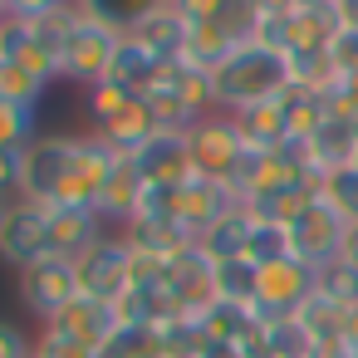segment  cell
<instances>
[{"label":"cell","instance_id":"6da1fadb","mask_svg":"<svg viewBox=\"0 0 358 358\" xmlns=\"http://www.w3.org/2000/svg\"><path fill=\"white\" fill-rule=\"evenodd\" d=\"M211 79H216V103H221V113L270 103V99H280V94L294 84V79H289V59H285L280 50L260 45V40L241 45Z\"/></svg>","mask_w":358,"mask_h":358},{"label":"cell","instance_id":"7a4b0ae2","mask_svg":"<svg viewBox=\"0 0 358 358\" xmlns=\"http://www.w3.org/2000/svg\"><path fill=\"white\" fill-rule=\"evenodd\" d=\"M245 143L231 123V113H206L187 128V157H192V177H206V182H221L231 187V177L241 172L245 162Z\"/></svg>","mask_w":358,"mask_h":358},{"label":"cell","instance_id":"3957f363","mask_svg":"<svg viewBox=\"0 0 358 358\" xmlns=\"http://www.w3.org/2000/svg\"><path fill=\"white\" fill-rule=\"evenodd\" d=\"M353 221L334 206V201H324V192L285 226L289 231V255L294 260H304V265H329V260H338V250H343V231H348Z\"/></svg>","mask_w":358,"mask_h":358},{"label":"cell","instance_id":"277c9868","mask_svg":"<svg viewBox=\"0 0 358 358\" xmlns=\"http://www.w3.org/2000/svg\"><path fill=\"white\" fill-rule=\"evenodd\" d=\"M118 157H123V152H113L99 133H84V138H79V148H74V167H69V177H64V187H59V196H55L50 206L99 211V192H103L108 172L118 167Z\"/></svg>","mask_w":358,"mask_h":358},{"label":"cell","instance_id":"5b68a950","mask_svg":"<svg viewBox=\"0 0 358 358\" xmlns=\"http://www.w3.org/2000/svg\"><path fill=\"white\" fill-rule=\"evenodd\" d=\"M118 45H123V30L79 15V25H74V35H69V50H64V79H74V84H84V89L103 84V79H108V64H113V55H118Z\"/></svg>","mask_w":358,"mask_h":358},{"label":"cell","instance_id":"8992f818","mask_svg":"<svg viewBox=\"0 0 358 358\" xmlns=\"http://www.w3.org/2000/svg\"><path fill=\"white\" fill-rule=\"evenodd\" d=\"M74 148H79V133H40L30 148H25V201H40L50 206L74 167Z\"/></svg>","mask_w":358,"mask_h":358},{"label":"cell","instance_id":"52a82bcc","mask_svg":"<svg viewBox=\"0 0 358 358\" xmlns=\"http://www.w3.org/2000/svg\"><path fill=\"white\" fill-rule=\"evenodd\" d=\"M314 294V265L285 255L275 265H260V285H255V319L270 324V319H289L304 299Z\"/></svg>","mask_w":358,"mask_h":358},{"label":"cell","instance_id":"ba28073f","mask_svg":"<svg viewBox=\"0 0 358 358\" xmlns=\"http://www.w3.org/2000/svg\"><path fill=\"white\" fill-rule=\"evenodd\" d=\"M79 270V294L84 299H103V304H118V294L128 289L133 280V250L123 236H103L89 255L74 260Z\"/></svg>","mask_w":358,"mask_h":358},{"label":"cell","instance_id":"9c48e42d","mask_svg":"<svg viewBox=\"0 0 358 358\" xmlns=\"http://www.w3.org/2000/svg\"><path fill=\"white\" fill-rule=\"evenodd\" d=\"M20 299L30 314H40L45 324L55 314H64L74 299H79V270L74 260H59V255H45L35 260L30 270H20Z\"/></svg>","mask_w":358,"mask_h":358},{"label":"cell","instance_id":"30bf717a","mask_svg":"<svg viewBox=\"0 0 358 358\" xmlns=\"http://www.w3.org/2000/svg\"><path fill=\"white\" fill-rule=\"evenodd\" d=\"M0 255L15 270H30L35 260L50 255V211L40 201H15L6 211V231H0Z\"/></svg>","mask_w":358,"mask_h":358},{"label":"cell","instance_id":"8fae6325","mask_svg":"<svg viewBox=\"0 0 358 358\" xmlns=\"http://www.w3.org/2000/svg\"><path fill=\"white\" fill-rule=\"evenodd\" d=\"M45 211H50V255L59 260H79L108 236L99 211H79V206H45Z\"/></svg>","mask_w":358,"mask_h":358},{"label":"cell","instance_id":"7c38bea8","mask_svg":"<svg viewBox=\"0 0 358 358\" xmlns=\"http://www.w3.org/2000/svg\"><path fill=\"white\" fill-rule=\"evenodd\" d=\"M45 329H59V334H69V338H79V343H89V348H108L113 343V334L123 329V319H118V309L113 304H103V299H74L64 314H55Z\"/></svg>","mask_w":358,"mask_h":358},{"label":"cell","instance_id":"4fadbf2b","mask_svg":"<svg viewBox=\"0 0 358 358\" xmlns=\"http://www.w3.org/2000/svg\"><path fill=\"white\" fill-rule=\"evenodd\" d=\"M304 157H309V167H314L319 177H329V172H338V167H353V162H358V123L329 113V118L309 133Z\"/></svg>","mask_w":358,"mask_h":358},{"label":"cell","instance_id":"5bb4252c","mask_svg":"<svg viewBox=\"0 0 358 358\" xmlns=\"http://www.w3.org/2000/svg\"><path fill=\"white\" fill-rule=\"evenodd\" d=\"M138 172L148 187H182L192 182V157H187V133H157L148 148L133 152Z\"/></svg>","mask_w":358,"mask_h":358},{"label":"cell","instance_id":"9a60e30c","mask_svg":"<svg viewBox=\"0 0 358 358\" xmlns=\"http://www.w3.org/2000/svg\"><path fill=\"white\" fill-rule=\"evenodd\" d=\"M241 201H236V192L231 187H221V182H206V177H192V182H182V231L192 236V241H201L221 216H231Z\"/></svg>","mask_w":358,"mask_h":358},{"label":"cell","instance_id":"2e32d148","mask_svg":"<svg viewBox=\"0 0 358 358\" xmlns=\"http://www.w3.org/2000/svg\"><path fill=\"white\" fill-rule=\"evenodd\" d=\"M187 35H192V25H187V15L172 6V0H167V6H157V10L133 30V40H138L157 64H182V59H187Z\"/></svg>","mask_w":358,"mask_h":358},{"label":"cell","instance_id":"e0dca14e","mask_svg":"<svg viewBox=\"0 0 358 358\" xmlns=\"http://www.w3.org/2000/svg\"><path fill=\"white\" fill-rule=\"evenodd\" d=\"M143 192H148V182H143L138 162H133V157H118V167L108 172V182H103V192H99V216H103V226H118V231H123L128 221H138Z\"/></svg>","mask_w":358,"mask_h":358},{"label":"cell","instance_id":"ac0fdd59","mask_svg":"<svg viewBox=\"0 0 358 358\" xmlns=\"http://www.w3.org/2000/svg\"><path fill=\"white\" fill-rule=\"evenodd\" d=\"M231 123H236V133H241V143H245L250 152H280V148H289V143H294V138H289V118H285V103H280V99L255 103V108H236V113H231Z\"/></svg>","mask_w":358,"mask_h":358},{"label":"cell","instance_id":"d6986e66","mask_svg":"<svg viewBox=\"0 0 358 358\" xmlns=\"http://www.w3.org/2000/svg\"><path fill=\"white\" fill-rule=\"evenodd\" d=\"M338 30H343V25H338V15H334V6H324V10H289L285 55H319V50L334 45Z\"/></svg>","mask_w":358,"mask_h":358},{"label":"cell","instance_id":"ffe728a7","mask_svg":"<svg viewBox=\"0 0 358 358\" xmlns=\"http://www.w3.org/2000/svg\"><path fill=\"white\" fill-rule=\"evenodd\" d=\"M157 74H162V64L133 40V35H123V45H118V55H113V64H108V79L103 84H118V89H128V94H148L152 84H157Z\"/></svg>","mask_w":358,"mask_h":358},{"label":"cell","instance_id":"44dd1931","mask_svg":"<svg viewBox=\"0 0 358 358\" xmlns=\"http://www.w3.org/2000/svg\"><path fill=\"white\" fill-rule=\"evenodd\" d=\"M118 236L128 241L133 255H152V260H172L182 245H192V236H187L182 226H172V221H148V216L128 221Z\"/></svg>","mask_w":358,"mask_h":358},{"label":"cell","instance_id":"7402d4cb","mask_svg":"<svg viewBox=\"0 0 358 358\" xmlns=\"http://www.w3.org/2000/svg\"><path fill=\"white\" fill-rule=\"evenodd\" d=\"M294 319L304 324V334L314 338V348H338L343 343V334H348V309L343 304H334L329 294H309L299 309H294Z\"/></svg>","mask_w":358,"mask_h":358},{"label":"cell","instance_id":"603a6c76","mask_svg":"<svg viewBox=\"0 0 358 358\" xmlns=\"http://www.w3.org/2000/svg\"><path fill=\"white\" fill-rule=\"evenodd\" d=\"M113 152H123V157H133L138 148H148L152 138H157V123H152V113H148V103L138 99L128 113H118L113 123H103V128H94Z\"/></svg>","mask_w":358,"mask_h":358},{"label":"cell","instance_id":"cb8c5ba5","mask_svg":"<svg viewBox=\"0 0 358 358\" xmlns=\"http://www.w3.org/2000/svg\"><path fill=\"white\" fill-rule=\"evenodd\" d=\"M143 103H148V113H152V123H157V133H187L192 123H196V113L187 108V99L172 89V79H167V64H162V74H157V84L143 94Z\"/></svg>","mask_w":358,"mask_h":358},{"label":"cell","instance_id":"d4e9b609","mask_svg":"<svg viewBox=\"0 0 358 358\" xmlns=\"http://www.w3.org/2000/svg\"><path fill=\"white\" fill-rule=\"evenodd\" d=\"M250 226H255V221L245 216V206H236V211H231V216H221V221H216L196 245H201L216 265H221V260H241V255H245V245H250Z\"/></svg>","mask_w":358,"mask_h":358},{"label":"cell","instance_id":"484cf974","mask_svg":"<svg viewBox=\"0 0 358 358\" xmlns=\"http://www.w3.org/2000/svg\"><path fill=\"white\" fill-rule=\"evenodd\" d=\"M255 304H236V299H216L206 314H201V329L211 343H241L250 329H255Z\"/></svg>","mask_w":358,"mask_h":358},{"label":"cell","instance_id":"4316f807","mask_svg":"<svg viewBox=\"0 0 358 358\" xmlns=\"http://www.w3.org/2000/svg\"><path fill=\"white\" fill-rule=\"evenodd\" d=\"M79 6V15H89V20H103V25H113V30H123V35H133L157 6H167V0H74Z\"/></svg>","mask_w":358,"mask_h":358},{"label":"cell","instance_id":"83f0119b","mask_svg":"<svg viewBox=\"0 0 358 358\" xmlns=\"http://www.w3.org/2000/svg\"><path fill=\"white\" fill-rule=\"evenodd\" d=\"M187 25H192V20H187ZM236 50H241V45H236L221 25H192V35H187V64H196V69H206V74H216Z\"/></svg>","mask_w":358,"mask_h":358},{"label":"cell","instance_id":"f1b7e54d","mask_svg":"<svg viewBox=\"0 0 358 358\" xmlns=\"http://www.w3.org/2000/svg\"><path fill=\"white\" fill-rule=\"evenodd\" d=\"M45 79L40 74H30L25 64H10V59H0V103H10V108H25V113H35V103L45 99Z\"/></svg>","mask_w":358,"mask_h":358},{"label":"cell","instance_id":"f546056e","mask_svg":"<svg viewBox=\"0 0 358 358\" xmlns=\"http://www.w3.org/2000/svg\"><path fill=\"white\" fill-rule=\"evenodd\" d=\"M255 285H260V265L255 260H221L216 265V299H236V304H255Z\"/></svg>","mask_w":358,"mask_h":358},{"label":"cell","instance_id":"4dcf8cb0","mask_svg":"<svg viewBox=\"0 0 358 358\" xmlns=\"http://www.w3.org/2000/svg\"><path fill=\"white\" fill-rule=\"evenodd\" d=\"M157 338H162V358H201V348L211 343L201 319H187V314L157 324Z\"/></svg>","mask_w":358,"mask_h":358},{"label":"cell","instance_id":"1f68e13d","mask_svg":"<svg viewBox=\"0 0 358 358\" xmlns=\"http://www.w3.org/2000/svg\"><path fill=\"white\" fill-rule=\"evenodd\" d=\"M314 289L329 294V299L343 304V309H358V265H348V260L319 265V270H314Z\"/></svg>","mask_w":358,"mask_h":358},{"label":"cell","instance_id":"d6a6232c","mask_svg":"<svg viewBox=\"0 0 358 358\" xmlns=\"http://www.w3.org/2000/svg\"><path fill=\"white\" fill-rule=\"evenodd\" d=\"M103 358H162V338L152 324H123L103 348Z\"/></svg>","mask_w":358,"mask_h":358},{"label":"cell","instance_id":"836d02e7","mask_svg":"<svg viewBox=\"0 0 358 358\" xmlns=\"http://www.w3.org/2000/svg\"><path fill=\"white\" fill-rule=\"evenodd\" d=\"M265 338H270V353L275 358H309L314 353V338L304 334V324L289 314V319H270L265 324Z\"/></svg>","mask_w":358,"mask_h":358},{"label":"cell","instance_id":"e575fe53","mask_svg":"<svg viewBox=\"0 0 358 358\" xmlns=\"http://www.w3.org/2000/svg\"><path fill=\"white\" fill-rule=\"evenodd\" d=\"M319 192H324V201H334L348 221H358V162H353V167H338V172H329V177H319Z\"/></svg>","mask_w":358,"mask_h":358},{"label":"cell","instance_id":"d590c367","mask_svg":"<svg viewBox=\"0 0 358 358\" xmlns=\"http://www.w3.org/2000/svg\"><path fill=\"white\" fill-rule=\"evenodd\" d=\"M35 138H40V133H35V113L0 103V152H25Z\"/></svg>","mask_w":358,"mask_h":358},{"label":"cell","instance_id":"8d00e7d4","mask_svg":"<svg viewBox=\"0 0 358 358\" xmlns=\"http://www.w3.org/2000/svg\"><path fill=\"white\" fill-rule=\"evenodd\" d=\"M133 103H138V94H128V89H118V84H94V89H89V118H94V128L113 123V118L128 113Z\"/></svg>","mask_w":358,"mask_h":358},{"label":"cell","instance_id":"74e56055","mask_svg":"<svg viewBox=\"0 0 358 358\" xmlns=\"http://www.w3.org/2000/svg\"><path fill=\"white\" fill-rule=\"evenodd\" d=\"M289 255V231L285 226H250V245H245V260H255V265H275V260H285Z\"/></svg>","mask_w":358,"mask_h":358},{"label":"cell","instance_id":"f35d334b","mask_svg":"<svg viewBox=\"0 0 358 358\" xmlns=\"http://www.w3.org/2000/svg\"><path fill=\"white\" fill-rule=\"evenodd\" d=\"M35 353H40V358H103L99 348H89V343H79V338H69V334H59V329H40Z\"/></svg>","mask_w":358,"mask_h":358},{"label":"cell","instance_id":"ab89813d","mask_svg":"<svg viewBox=\"0 0 358 358\" xmlns=\"http://www.w3.org/2000/svg\"><path fill=\"white\" fill-rule=\"evenodd\" d=\"M0 201H25V152H0Z\"/></svg>","mask_w":358,"mask_h":358},{"label":"cell","instance_id":"60d3db41","mask_svg":"<svg viewBox=\"0 0 358 358\" xmlns=\"http://www.w3.org/2000/svg\"><path fill=\"white\" fill-rule=\"evenodd\" d=\"M329 59H334V74H358V30H338L329 45Z\"/></svg>","mask_w":358,"mask_h":358},{"label":"cell","instance_id":"b9f144b4","mask_svg":"<svg viewBox=\"0 0 358 358\" xmlns=\"http://www.w3.org/2000/svg\"><path fill=\"white\" fill-rule=\"evenodd\" d=\"M64 6H74V0H6V15H15V20H50V15H59Z\"/></svg>","mask_w":358,"mask_h":358},{"label":"cell","instance_id":"7bdbcfd3","mask_svg":"<svg viewBox=\"0 0 358 358\" xmlns=\"http://www.w3.org/2000/svg\"><path fill=\"white\" fill-rule=\"evenodd\" d=\"M0 358H35V343H30L25 329L10 324V319H0Z\"/></svg>","mask_w":358,"mask_h":358},{"label":"cell","instance_id":"ee69618b","mask_svg":"<svg viewBox=\"0 0 358 358\" xmlns=\"http://www.w3.org/2000/svg\"><path fill=\"white\" fill-rule=\"evenodd\" d=\"M236 358H275V353H270V338H265V324H255V329L236 343Z\"/></svg>","mask_w":358,"mask_h":358},{"label":"cell","instance_id":"f6af8a7d","mask_svg":"<svg viewBox=\"0 0 358 358\" xmlns=\"http://www.w3.org/2000/svg\"><path fill=\"white\" fill-rule=\"evenodd\" d=\"M334 15L343 30H358V0H334Z\"/></svg>","mask_w":358,"mask_h":358},{"label":"cell","instance_id":"bcb514c9","mask_svg":"<svg viewBox=\"0 0 358 358\" xmlns=\"http://www.w3.org/2000/svg\"><path fill=\"white\" fill-rule=\"evenodd\" d=\"M338 260H348V265H358V221L343 231V250H338Z\"/></svg>","mask_w":358,"mask_h":358},{"label":"cell","instance_id":"7dc6e473","mask_svg":"<svg viewBox=\"0 0 358 358\" xmlns=\"http://www.w3.org/2000/svg\"><path fill=\"white\" fill-rule=\"evenodd\" d=\"M201 358H236V343H206Z\"/></svg>","mask_w":358,"mask_h":358},{"label":"cell","instance_id":"c3c4849f","mask_svg":"<svg viewBox=\"0 0 358 358\" xmlns=\"http://www.w3.org/2000/svg\"><path fill=\"white\" fill-rule=\"evenodd\" d=\"M343 348L358 353V309H348V334H343Z\"/></svg>","mask_w":358,"mask_h":358},{"label":"cell","instance_id":"681fc988","mask_svg":"<svg viewBox=\"0 0 358 358\" xmlns=\"http://www.w3.org/2000/svg\"><path fill=\"white\" fill-rule=\"evenodd\" d=\"M324 6H334V0H289V10H324Z\"/></svg>","mask_w":358,"mask_h":358},{"label":"cell","instance_id":"f907efd6","mask_svg":"<svg viewBox=\"0 0 358 358\" xmlns=\"http://www.w3.org/2000/svg\"><path fill=\"white\" fill-rule=\"evenodd\" d=\"M309 358H348V348H343V343H338V348H314Z\"/></svg>","mask_w":358,"mask_h":358},{"label":"cell","instance_id":"816d5d0a","mask_svg":"<svg viewBox=\"0 0 358 358\" xmlns=\"http://www.w3.org/2000/svg\"><path fill=\"white\" fill-rule=\"evenodd\" d=\"M6 211H10V206H6V201H0V231H6Z\"/></svg>","mask_w":358,"mask_h":358},{"label":"cell","instance_id":"f5cc1de1","mask_svg":"<svg viewBox=\"0 0 358 358\" xmlns=\"http://www.w3.org/2000/svg\"><path fill=\"white\" fill-rule=\"evenodd\" d=\"M0 15H6V0H0Z\"/></svg>","mask_w":358,"mask_h":358},{"label":"cell","instance_id":"db71d44e","mask_svg":"<svg viewBox=\"0 0 358 358\" xmlns=\"http://www.w3.org/2000/svg\"><path fill=\"white\" fill-rule=\"evenodd\" d=\"M35 358H40V353H35Z\"/></svg>","mask_w":358,"mask_h":358}]
</instances>
